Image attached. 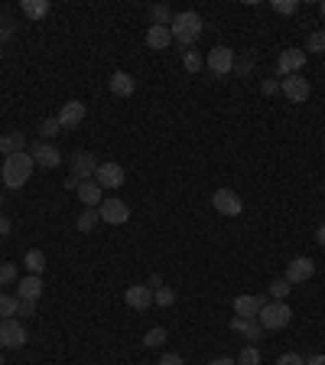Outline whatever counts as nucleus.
<instances>
[{
    "label": "nucleus",
    "mask_w": 325,
    "mask_h": 365,
    "mask_svg": "<svg viewBox=\"0 0 325 365\" xmlns=\"http://www.w3.org/2000/svg\"><path fill=\"white\" fill-rule=\"evenodd\" d=\"M33 153H10V157H3V170H0V177L7 183V189H23L33 177Z\"/></svg>",
    "instance_id": "f03ea898"
},
{
    "label": "nucleus",
    "mask_w": 325,
    "mask_h": 365,
    "mask_svg": "<svg viewBox=\"0 0 325 365\" xmlns=\"http://www.w3.org/2000/svg\"><path fill=\"white\" fill-rule=\"evenodd\" d=\"M261 91H263V95H276V91H280V82H274V78H263Z\"/></svg>",
    "instance_id": "ea45409f"
},
{
    "label": "nucleus",
    "mask_w": 325,
    "mask_h": 365,
    "mask_svg": "<svg viewBox=\"0 0 325 365\" xmlns=\"http://www.w3.org/2000/svg\"><path fill=\"white\" fill-rule=\"evenodd\" d=\"M23 265L29 274H39L43 277V271H46V254L39 252V248H29V252L23 254Z\"/></svg>",
    "instance_id": "5701e85b"
},
{
    "label": "nucleus",
    "mask_w": 325,
    "mask_h": 365,
    "mask_svg": "<svg viewBox=\"0 0 325 365\" xmlns=\"http://www.w3.org/2000/svg\"><path fill=\"white\" fill-rule=\"evenodd\" d=\"M234 72H238V76H250V72H254V59H241V63H234Z\"/></svg>",
    "instance_id": "4c0bfd02"
},
{
    "label": "nucleus",
    "mask_w": 325,
    "mask_h": 365,
    "mask_svg": "<svg viewBox=\"0 0 325 365\" xmlns=\"http://www.w3.org/2000/svg\"><path fill=\"white\" fill-rule=\"evenodd\" d=\"M75 192H78V199L85 202V209H95V206H101V202H104V196H101L104 189H101L95 179H85V183H78Z\"/></svg>",
    "instance_id": "aec40b11"
},
{
    "label": "nucleus",
    "mask_w": 325,
    "mask_h": 365,
    "mask_svg": "<svg viewBox=\"0 0 325 365\" xmlns=\"http://www.w3.org/2000/svg\"><path fill=\"white\" fill-rule=\"evenodd\" d=\"M306 365H325V355H313V359H306Z\"/></svg>",
    "instance_id": "49530a36"
},
{
    "label": "nucleus",
    "mask_w": 325,
    "mask_h": 365,
    "mask_svg": "<svg viewBox=\"0 0 325 365\" xmlns=\"http://www.w3.org/2000/svg\"><path fill=\"white\" fill-rule=\"evenodd\" d=\"M319 13H322V16H325V0H322V3H319Z\"/></svg>",
    "instance_id": "09e8293b"
},
{
    "label": "nucleus",
    "mask_w": 325,
    "mask_h": 365,
    "mask_svg": "<svg viewBox=\"0 0 325 365\" xmlns=\"http://www.w3.org/2000/svg\"><path fill=\"white\" fill-rule=\"evenodd\" d=\"M270 7H274L276 13H283V16H289V13L300 10V0H274Z\"/></svg>",
    "instance_id": "f704fd0d"
},
{
    "label": "nucleus",
    "mask_w": 325,
    "mask_h": 365,
    "mask_svg": "<svg viewBox=\"0 0 325 365\" xmlns=\"http://www.w3.org/2000/svg\"><path fill=\"white\" fill-rule=\"evenodd\" d=\"M124 179H127V173L121 164H98V170H95V183L101 189H121Z\"/></svg>",
    "instance_id": "9d476101"
},
{
    "label": "nucleus",
    "mask_w": 325,
    "mask_h": 365,
    "mask_svg": "<svg viewBox=\"0 0 325 365\" xmlns=\"http://www.w3.org/2000/svg\"><path fill=\"white\" fill-rule=\"evenodd\" d=\"M36 313V303L33 300H20V310H16V316H33Z\"/></svg>",
    "instance_id": "a19ab883"
},
{
    "label": "nucleus",
    "mask_w": 325,
    "mask_h": 365,
    "mask_svg": "<svg viewBox=\"0 0 325 365\" xmlns=\"http://www.w3.org/2000/svg\"><path fill=\"white\" fill-rule=\"evenodd\" d=\"M33 160H36L39 166H46V170H56V166L62 164V153L56 151V147H52L49 140H36V144H33Z\"/></svg>",
    "instance_id": "2eb2a0df"
},
{
    "label": "nucleus",
    "mask_w": 325,
    "mask_h": 365,
    "mask_svg": "<svg viewBox=\"0 0 325 365\" xmlns=\"http://www.w3.org/2000/svg\"><path fill=\"white\" fill-rule=\"evenodd\" d=\"M306 52H325V33L322 30L309 33V39H306Z\"/></svg>",
    "instance_id": "72a5a7b5"
},
{
    "label": "nucleus",
    "mask_w": 325,
    "mask_h": 365,
    "mask_svg": "<svg viewBox=\"0 0 325 365\" xmlns=\"http://www.w3.org/2000/svg\"><path fill=\"white\" fill-rule=\"evenodd\" d=\"M108 89H111V95H117V98H130V95H134V89H137V82L127 76V72H111V78H108Z\"/></svg>",
    "instance_id": "6ab92c4d"
},
{
    "label": "nucleus",
    "mask_w": 325,
    "mask_h": 365,
    "mask_svg": "<svg viewBox=\"0 0 325 365\" xmlns=\"http://www.w3.org/2000/svg\"><path fill=\"white\" fill-rule=\"evenodd\" d=\"M59 124H62V131H75L82 121H85V101H78V98H72V101H65L62 108H59Z\"/></svg>",
    "instance_id": "9b49d317"
},
{
    "label": "nucleus",
    "mask_w": 325,
    "mask_h": 365,
    "mask_svg": "<svg viewBox=\"0 0 325 365\" xmlns=\"http://www.w3.org/2000/svg\"><path fill=\"white\" fill-rule=\"evenodd\" d=\"M173 43V33H169V26H156L153 23L150 30H147V46H150L153 52H162L166 46Z\"/></svg>",
    "instance_id": "4be33fe9"
},
{
    "label": "nucleus",
    "mask_w": 325,
    "mask_h": 365,
    "mask_svg": "<svg viewBox=\"0 0 325 365\" xmlns=\"http://www.w3.org/2000/svg\"><path fill=\"white\" fill-rule=\"evenodd\" d=\"M156 365H182V355L166 353V355H162V359H160V362H156Z\"/></svg>",
    "instance_id": "79ce46f5"
},
{
    "label": "nucleus",
    "mask_w": 325,
    "mask_h": 365,
    "mask_svg": "<svg viewBox=\"0 0 325 365\" xmlns=\"http://www.w3.org/2000/svg\"><path fill=\"white\" fill-rule=\"evenodd\" d=\"M59 131H62V124H59V118H46V121L39 124V134H43V140L59 137Z\"/></svg>",
    "instance_id": "2f4dec72"
},
{
    "label": "nucleus",
    "mask_w": 325,
    "mask_h": 365,
    "mask_svg": "<svg viewBox=\"0 0 325 365\" xmlns=\"http://www.w3.org/2000/svg\"><path fill=\"white\" fill-rule=\"evenodd\" d=\"M124 300H127V307H134V310H150L153 307V287H147V284H134V287H127Z\"/></svg>",
    "instance_id": "dca6fc26"
},
{
    "label": "nucleus",
    "mask_w": 325,
    "mask_h": 365,
    "mask_svg": "<svg viewBox=\"0 0 325 365\" xmlns=\"http://www.w3.org/2000/svg\"><path fill=\"white\" fill-rule=\"evenodd\" d=\"M98 215L101 222H108V225H124V222H130V209H127L124 199H104L98 206Z\"/></svg>",
    "instance_id": "0eeeda50"
},
{
    "label": "nucleus",
    "mask_w": 325,
    "mask_h": 365,
    "mask_svg": "<svg viewBox=\"0 0 325 365\" xmlns=\"http://www.w3.org/2000/svg\"><path fill=\"white\" fill-rule=\"evenodd\" d=\"M43 287H46V284H43V277L29 274V277H23V280L16 284V297H20V300H33V303H36L39 297H43Z\"/></svg>",
    "instance_id": "a211bd4d"
},
{
    "label": "nucleus",
    "mask_w": 325,
    "mask_h": 365,
    "mask_svg": "<svg viewBox=\"0 0 325 365\" xmlns=\"http://www.w3.org/2000/svg\"><path fill=\"white\" fill-rule=\"evenodd\" d=\"M153 303H156V307H173V303H176V290L166 287V284L156 287V290H153Z\"/></svg>",
    "instance_id": "c85d7f7f"
},
{
    "label": "nucleus",
    "mask_w": 325,
    "mask_h": 365,
    "mask_svg": "<svg viewBox=\"0 0 325 365\" xmlns=\"http://www.w3.org/2000/svg\"><path fill=\"white\" fill-rule=\"evenodd\" d=\"M0 206H3V196H0Z\"/></svg>",
    "instance_id": "603ef678"
},
{
    "label": "nucleus",
    "mask_w": 325,
    "mask_h": 365,
    "mask_svg": "<svg viewBox=\"0 0 325 365\" xmlns=\"http://www.w3.org/2000/svg\"><path fill=\"white\" fill-rule=\"evenodd\" d=\"M315 241H319V245L325 248V225H319V232H315Z\"/></svg>",
    "instance_id": "a18cd8bd"
},
{
    "label": "nucleus",
    "mask_w": 325,
    "mask_h": 365,
    "mask_svg": "<svg viewBox=\"0 0 325 365\" xmlns=\"http://www.w3.org/2000/svg\"><path fill=\"white\" fill-rule=\"evenodd\" d=\"M10 36H13V23L10 20H0V46H3Z\"/></svg>",
    "instance_id": "58836bf2"
},
{
    "label": "nucleus",
    "mask_w": 325,
    "mask_h": 365,
    "mask_svg": "<svg viewBox=\"0 0 325 365\" xmlns=\"http://www.w3.org/2000/svg\"><path fill=\"white\" fill-rule=\"evenodd\" d=\"M150 16L156 26H169L173 23V10L166 7V3H156V7H150Z\"/></svg>",
    "instance_id": "cd10ccee"
},
{
    "label": "nucleus",
    "mask_w": 325,
    "mask_h": 365,
    "mask_svg": "<svg viewBox=\"0 0 325 365\" xmlns=\"http://www.w3.org/2000/svg\"><path fill=\"white\" fill-rule=\"evenodd\" d=\"M20 10H23V16H29V20H43V16L49 13V0H23Z\"/></svg>",
    "instance_id": "b1692460"
},
{
    "label": "nucleus",
    "mask_w": 325,
    "mask_h": 365,
    "mask_svg": "<svg viewBox=\"0 0 325 365\" xmlns=\"http://www.w3.org/2000/svg\"><path fill=\"white\" fill-rule=\"evenodd\" d=\"M150 287H153V290L162 287V277H160V274H153V277H150Z\"/></svg>",
    "instance_id": "de8ad7c7"
},
{
    "label": "nucleus",
    "mask_w": 325,
    "mask_h": 365,
    "mask_svg": "<svg viewBox=\"0 0 325 365\" xmlns=\"http://www.w3.org/2000/svg\"><path fill=\"white\" fill-rule=\"evenodd\" d=\"M16 310H20V297H10V294H3V290H0V320L16 316Z\"/></svg>",
    "instance_id": "393cba45"
},
{
    "label": "nucleus",
    "mask_w": 325,
    "mask_h": 365,
    "mask_svg": "<svg viewBox=\"0 0 325 365\" xmlns=\"http://www.w3.org/2000/svg\"><path fill=\"white\" fill-rule=\"evenodd\" d=\"M205 65H208V72L212 76H228V72H234V49L231 46H212L208 56H205Z\"/></svg>",
    "instance_id": "39448f33"
},
{
    "label": "nucleus",
    "mask_w": 325,
    "mask_h": 365,
    "mask_svg": "<svg viewBox=\"0 0 325 365\" xmlns=\"http://www.w3.org/2000/svg\"><path fill=\"white\" fill-rule=\"evenodd\" d=\"M3 235H10V219L0 212V239H3Z\"/></svg>",
    "instance_id": "c03bdc74"
},
{
    "label": "nucleus",
    "mask_w": 325,
    "mask_h": 365,
    "mask_svg": "<svg viewBox=\"0 0 325 365\" xmlns=\"http://www.w3.org/2000/svg\"><path fill=\"white\" fill-rule=\"evenodd\" d=\"M98 219H101V215H98V209H85V212L78 215V222H75V225H78V232H91V228L98 225Z\"/></svg>",
    "instance_id": "7c9ffc66"
},
{
    "label": "nucleus",
    "mask_w": 325,
    "mask_h": 365,
    "mask_svg": "<svg viewBox=\"0 0 325 365\" xmlns=\"http://www.w3.org/2000/svg\"><path fill=\"white\" fill-rule=\"evenodd\" d=\"M212 206L221 215H241V212H244V202H241V196L234 192V189H215Z\"/></svg>",
    "instance_id": "f8f14e48"
},
{
    "label": "nucleus",
    "mask_w": 325,
    "mask_h": 365,
    "mask_svg": "<svg viewBox=\"0 0 325 365\" xmlns=\"http://www.w3.org/2000/svg\"><path fill=\"white\" fill-rule=\"evenodd\" d=\"M202 65H205V59H202L199 52H195V49H182V69H186V72L195 76V72H202Z\"/></svg>",
    "instance_id": "a878e982"
},
{
    "label": "nucleus",
    "mask_w": 325,
    "mask_h": 365,
    "mask_svg": "<svg viewBox=\"0 0 325 365\" xmlns=\"http://www.w3.org/2000/svg\"><path fill=\"white\" fill-rule=\"evenodd\" d=\"M0 365H3V353H0Z\"/></svg>",
    "instance_id": "3c124183"
},
{
    "label": "nucleus",
    "mask_w": 325,
    "mask_h": 365,
    "mask_svg": "<svg viewBox=\"0 0 325 365\" xmlns=\"http://www.w3.org/2000/svg\"><path fill=\"white\" fill-rule=\"evenodd\" d=\"M231 329H234V333H241L244 340H250V346L263 336V327L257 323V320H248V316H231Z\"/></svg>",
    "instance_id": "f3484780"
},
{
    "label": "nucleus",
    "mask_w": 325,
    "mask_h": 365,
    "mask_svg": "<svg viewBox=\"0 0 325 365\" xmlns=\"http://www.w3.org/2000/svg\"><path fill=\"white\" fill-rule=\"evenodd\" d=\"M276 365H306V359H302L300 353H283L276 359Z\"/></svg>",
    "instance_id": "e433bc0d"
},
{
    "label": "nucleus",
    "mask_w": 325,
    "mask_h": 365,
    "mask_svg": "<svg viewBox=\"0 0 325 365\" xmlns=\"http://www.w3.org/2000/svg\"><path fill=\"white\" fill-rule=\"evenodd\" d=\"M26 151V134L23 131H13V134H0V157H10V153H23Z\"/></svg>",
    "instance_id": "412c9836"
},
{
    "label": "nucleus",
    "mask_w": 325,
    "mask_h": 365,
    "mask_svg": "<svg viewBox=\"0 0 325 365\" xmlns=\"http://www.w3.org/2000/svg\"><path fill=\"white\" fill-rule=\"evenodd\" d=\"M162 342H166V329L162 327L147 329V336H143V346H147V349H160Z\"/></svg>",
    "instance_id": "c756f323"
},
{
    "label": "nucleus",
    "mask_w": 325,
    "mask_h": 365,
    "mask_svg": "<svg viewBox=\"0 0 325 365\" xmlns=\"http://www.w3.org/2000/svg\"><path fill=\"white\" fill-rule=\"evenodd\" d=\"M280 91H283L293 104H302V101H309V95H313V85L302 76H287V78H280Z\"/></svg>",
    "instance_id": "6e6552de"
},
{
    "label": "nucleus",
    "mask_w": 325,
    "mask_h": 365,
    "mask_svg": "<svg viewBox=\"0 0 325 365\" xmlns=\"http://www.w3.org/2000/svg\"><path fill=\"white\" fill-rule=\"evenodd\" d=\"M69 166H72V179H75V183H85V179H95L98 160H95V153L75 151L72 157H69Z\"/></svg>",
    "instance_id": "423d86ee"
},
{
    "label": "nucleus",
    "mask_w": 325,
    "mask_h": 365,
    "mask_svg": "<svg viewBox=\"0 0 325 365\" xmlns=\"http://www.w3.org/2000/svg\"><path fill=\"white\" fill-rule=\"evenodd\" d=\"M26 340H29V336H26V327L16 316L0 320V349H23Z\"/></svg>",
    "instance_id": "20e7f679"
},
{
    "label": "nucleus",
    "mask_w": 325,
    "mask_h": 365,
    "mask_svg": "<svg viewBox=\"0 0 325 365\" xmlns=\"http://www.w3.org/2000/svg\"><path fill=\"white\" fill-rule=\"evenodd\" d=\"M306 65V49H283L280 59H276V76L287 78V76H300V69Z\"/></svg>",
    "instance_id": "1a4fd4ad"
},
{
    "label": "nucleus",
    "mask_w": 325,
    "mask_h": 365,
    "mask_svg": "<svg viewBox=\"0 0 325 365\" xmlns=\"http://www.w3.org/2000/svg\"><path fill=\"white\" fill-rule=\"evenodd\" d=\"M270 297H274V300H287L289 297V290H293V284H289L287 277H276V280H270Z\"/></svg>",
    "instance_id": "bb28decb"
},
{
    "label": "nucleus",
    "mask_w": 325,
    "mask_h": 365,
    "mask_svg": "<svg viewBox=\"0 0 325 365\" xmlns=\"http://www.w3.org/2000/svg\"><path fill=\"white\" fill-rule=\"evenodd\" d=\"M208 365H238V359H231V355H218V359H212Z\"/></svg>",
    "instance_id": "37998d69"
},
{
    "label": "nucleus",
    "mask_w": 325,
    "mask_h": 365,
    "mask_svg": "<svg viewBox=\"0 0 325 365\" xmlns=\"http://www.w3.org/2000/svg\"><path fill=\"white\" fill-rule=\"evenodd\" d=\"M313 274H315V261L313 258H306V254H300V258H293V261L287 265V274L283 277H287L289 284H306Z\"/></svg>",
    "instance_id": "ddd939ff"
},
{
    "label": "nucleus",
    "mask_w": 325,
    "mask_h": 365,
    "mask_svg": "<svg viewBox=\"0 0 325 365\" xmlns=\"http://www.w3.org/2000/svg\"><path fill=\"white\" fill-rule=\"evenodd\" d=\"M289 320H293V310L283 300L263 303V310L257 313V323L263 329H283V327H289Z\"/></svg>",
    "instance_id": "7ed1b4c3"
},
{
    "label": "nucleus",
    "mask_w": 325,
    "mask_h": 365,
    "mask_svg": "<svg viewBox=\"0 0 325 365\" xmlns=\"http://www.w3.org/2000/svg\"><path fill=\"white\" fill-rule=\"evenodd\" d=\"M10 284H16V267L0 265V287H10Z\"/></svg>",
    "instance_id": "c9c22d12"
},
{
    "label": "nucleus",
    "mask_w": 325,
    "mask_h": 365,
    "mask_svg": "<svg viewBox=\"0 0 325 365\" xmlns=\"http://www.w3.org/2000/svg\"><path fill=\"white\" fill-rule=\"evenodd\" d=\"M0 59H3V46H0Z\"/></svg>",
    "instance_id": "8fccbe9b"
},
{
    "label": "nucleus",
    "mask_w": 325,
    "mask_h": 365,
    "mask_svg": "<svg viewBox=\"0 0 325 365\" xmlns=\"http://www.w3.org/2000/svg\"><path fill=\"white\" fill-rule=\"evenodd\" d=\"M238 365H261V349L257 346H244L238 355Z\"/></svg>",
    "instance_id": "473e14b6"
},
{
    "label": "nucleus",
    "mask_w": 325,
    "mask_h": 365,
    "mask_svg": "<svg viewBox=\"0 0 325 365\" xmlns=\"http://www.w3.org/2000/svg\"><path fill=\"white\" fill-rule=\"evenodd\" d=\"M267 297L263 294H241L234 297V316H248V320H257V313L263 310Z\"/></svg>",
    "instance_id": "4468645a"
},
{
    "label": "nucleus",
    "mask_w": 325,
    "mask_h": 365,
    "mask_svg": "<svg viewBox=\"0 0 325 365\" xmlns=\"http://www.w3.org/2000/svg\"><path fill=\"white\" fill-rule=\"evenodd\" d=\"M205 30V20H202L195 10H182L173 13V23H169V33H173V43H179L182 49H192V43L202 36Z\"/></svg>",
    "instance_id": "f257e3e1"
}]
</instances>
